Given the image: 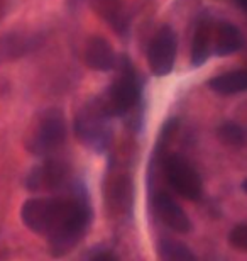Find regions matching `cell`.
<instances>
[{
  "label": "cell",
  "mask_w": 247,
  "mask_h": 261,
  "mask_svg": "<svg viewBox=\"0 0 247 261\" xmlns=\"http://www.w3.org/2000/svg\"><path fill=\"white\" fill-rule=\"evenodd\" d=\"M66 141V119L61 111L49 109L39 116L28 139V149L39 158H51Z\"/></svg>",
  "instance_id": "cell-4"
},
{
  "label": "cell",
  "mask_w": 247,
  "mask_h": 261,
  "mask_svg": "<svg viewBox=\"0 0 247 261\" xmlns=\"http://www.w3.org/2000/svg\"><path fill=\"white\" fill-rule=\"evenodd\" d=\"M117 76L108 87L107 95L102 98L112 117H125L135 111L143 97V85L134 65L127 56H122L117 65Z\"/></svg>",
  "instance_id": "cell-3"
},
{
  "label": "cell",
  "mask_w": 247,
  "mask_h": 261,
  "mask_svg": "<svg viewBox=\"0 0 247 261\" xmlns=\"http://www.w3.org/2000/svg\"><path fill=\"white\" fill-rule=\"evenodd\" d=\"M83 58L88 68L97 71H112L119 65V56L112 44L100 36H93L87 41Z\"/></svg>",
  "instance_id": "cell-9"
},
{
  "label": "cell",
  "mask_w": 247,
  "mask_h": 261,
  "mask_svg": "<svg viewBox=\"0 0 247 261\" xmlns=\"http://www.w3.org/2000/svg\"><path fill=\"white\" fill-rule=\"evenodd\" d=\"M217 134H218V139L222 141L224 144L230 146V148H239V146H242L245 143V133L237 122L229 121V122L220 124Z\"/></svg>",
  "instance_id": "cell-15"
},
{
  "label": "cell",
  "mask_w": 247,
  "mask_h": 261,
  "mask_svg": "<svg viewBox=\"0 0 247 261\" xmlns=\"http://www.w3.org/2000/svg\"><path fill=\"white\" fill-rule=\"evenodd\" d=\"M73 184L70 166L56 158H46L25 176V189L31 192H61Z\"/></svg>",
  "instance_id": "cell-6"
},
{
  "label": "cell",
  "mask_w": 247,
  "mask_h": 261,
  "mask_svg": "<svg viewBox=\"0 0 247 261\" xmlns=\"http://www.w3.org/2000/svg\"><path fill=\"white\" fill-rule=\"evenodd\" d=\"M178 36L171 25H161L151 39L148 49L149 68L154 76L170 75L176 63Z\"/></svg>",
  "instance_id": "cell-7"
},
{
  "label": "cell",
  "mask_w": 247,
  "mask_h": 261,
  "mask_svg": "<svg viewBox=\"0 0 247 261\" xmlns=\"http://www.w3.org/2000/svg\"><path fill=\"white\" fill-rule=\"evenodd\" d=\"M227 239H229V244L235 249V251L247 253V222L234 226L230 229Z\"/></svg>",
  "instance_id": "cell-16"
},
{
  "label": "cell",
  "mask_w": 247,
  "mask_h": 261,
  "mask_svg": "<svg viewBox=\"0 0 247 261\" xmlns=\"http://www.w3.org/2000/svg\"><path fill=\"white\" fill-rule=\"evenodd\" d=\"M110 112L102 98H92L78 111L75 117V133L80 143L95 153H105L112 143Z\"/></svg>",
  "instance_id": "cell-2"
},
{
  "label": "cell",
  "mask_w": 247,
  "mask_h": 261,
  "mask_svg": "<svg viewBox=\"0 0 247 261\" xmlns=\"http://www.w3.org/2000/svg\"><path fill=\"white\" fill-rule=\"evenodd\" d=\"M235 4L239 5V9H242V12L247 15V0H234Z\"/></svg>",
  "instance_id": "cell-18"
},
{
  "label": "cell",
  "mask_w": 247,
  "mask_h": 261,
  "mask_svg": "<svg viewBox=\"0 0 247 261\" xmlns=\"http://www.w3.org/2000/svg\"><path fill=\"white\" fill-rule=\"evenodd\" d=\"M208 88L218 95H235L247 92V68L232 70L208 80Z\"/></svg>",
  "instance_id": "cell-12"
},
{
  "label": "cell",
  "mask_w": 247,
  "mask_h": 261,
  "mask_svg": "<svg viewBox=\"0 0 247 261\" xmlns=\"http://www.w3.org/2000/svg\"><path fill=\"white\" fill-rule=\"evenodd\" d=\"M152 207L157 214V217L161 219V222L166 227H170L171 231L186 234L191 231V221L188 217V214L183 211V207L178 203L175 198L166 192H157L152 198Z\"/></svg>",
  "instance_id": "cell-8"
},
{
  "label": "cell",
  "mask_w": 247,
  "mask_h": 261,
  "mask_svg": "<svg viewBox=\"0 0 247 261\" xmlns=\"http://www.w3.org/2000/svg\"><path fill=\"white\" fill-rule=\"evenodd\" d=\"M157 254L162 259H175V261H185V259H195V253L186 246L185 243L178 241V239L162 238L157 243Z\"/></svg>",
  "instance_id": "cell-14"
},
{
  "label": "cell",
  "mask_w": 247,
  "mask_h": 261,
  "mask_svg": "<svg viewBox=\"0 0 247 261\" xmlns=\"http://www.w3.org/2000/svg\"><path fill=\"white\" fill-rule=\"evenodd\" d=\"M95 9L117 33L127 31V15L122 10L119 0H95Z\"/></svg>",
  "instance_id": "cell-13"
},
{
  "label": "cell",
  "mask_w": 247,
  "mask_h": 261,
  "mask_svg": "<svg viewBox=\"0 0 247 261\" xmlns=\"http://www.w3.org/2000/svg\"><path fill=\"white\" fill-rule=\"evenodd\" d=\"M88 258H92V259H117V256L110 251V249H95V251H92L90 254H88Z\"/></svg>",
  "instance_id": "cell-17"
},
{
  "label": "cell",
  "mask_w": 247,
  "mask_h": 261,
  "mask_svg": "<svg viewBox=\"0 0 247 261\" xmlns=\"http://www.w3.org/2000/svg\"><path fill=\"white\" fill-rule=\"evenodd\" d=\"M20 219L28 229L48 239L52 256H65L83 241L92 224L87 187L73 180L68 194L28 198L20 207Z\"/></svg>",
  "instance_id": "cell-1"
},
{
  "label": "cell",
  "mask_w": 247,
  "mask_h": 261,
  "mask_svg": "<svg viewBox=\"0 0 247 261\" xmlns=\"http://www.w3.org/2000/svg\"><path fill=\"white\" fill-rule=\"evenodd\" d=\"M245 39L237 25L227 20L217 22L213 28V55L215 56H230L239 53L244 48Z\"/></svg>",
  "instance_id": "cell-10"
},
{
  "label": "cell",
  "mask_w": 247,
  "mask_h": 261,
  "mask_svg": "<svg viewBox=\"0 0 247 261\" xmlns=\"http://www.w3.org/2000/svg\"><path fill=\"white\" fill-rule=\"evenodd\" d=\"M242 190H244L245 194H247V178H245V180L242 181Z\"/></svg>",
  "instance_id": "cell-19"
},
{
  "label": "cell",
  "mask_w": 247,
  "mask_h": 261,
  "mask_svg": "<svg viewBox=\"0 0 247 261\" xmlns=\"http://www.w3.org/2000/svg\"><path fill=\"white\" fill-rule=\"evenodd\" d=\"M213 28L210 19H202L197 25L191 41V65L195 68L203 66L213 53Z\"/></svg>",
  "instance_id": "cell-11"
},
{
  "label": "cell",
  "mask_w": 247,
  "mask_h": 261,
  "mask_svg": "<svg viewBox=\"0 0 247 261\" xmlns=\"http://www.w3.org/2000/svg\"><path fill=\"white\" fill-rule=\"evenodd\" d=\"M164 176L168 184L178 195L186 200H200L203 195L202 176L186 158L180 154H170L164 158Z\"/></svg>",
  "instance_id": "cell-5"
}]
</instances>
